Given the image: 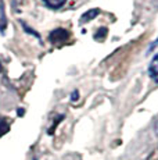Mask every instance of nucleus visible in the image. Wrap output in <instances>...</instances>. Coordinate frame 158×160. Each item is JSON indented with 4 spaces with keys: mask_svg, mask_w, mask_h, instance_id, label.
Wrapping results in <instances>:
<instances>
[{
    "mask_svg": "<svg viewBox=\"0 0 158 160\" xmlns=\"http://www.w3.org/2000/svg\"><path fill=\"white\" fill-rule=\"evenodd\" d=\"M107 31H108L107 28H104V27H103V28H100V29L95 33V36H93V38H95L96 41H103V39L107 36Z\"/></svg>",
    "mask_w": 158,
    "mask_h": 160,
    "instance_id": "nucleus-7",
    "label": "nucleus"
},
{
    "mask_svg": "<svg viewBox=\"0 0 158 160\" xmlns=\"http://www.w3.org/2000/svg\"><path fill=\"white\" fill-rule=\"evenodd\" d=\"M6 27H7V18L4 15V3L3 0H0V31L4 32Z\"/></svg>",
    "mask_w": 158,
    "mask_h": 160,
    "instance_id": "nucleus-4",
    "label": "nucleus"
},
{
    "mask_svg": "<svg viewBox=\"0 0 158 160\" xmlns=\"http://www.w3.org/2000/svg\"><path fill=\"white\" fill-rule=\"evenodd\" d=\"M99 14H100V8H90V10L85 11V13L81 15V24L90 22V21L95 20Z\"/></svg>",
    "mask_w": 158,
    "mask_h": 160,
    "instance_id": "nucleus-2",
    "label": "nucleus"
},
{
    "mask_svg": "<svg viewBox=\"0 0 158 160\" xmlns=\"http://www.w3.org/2000/svg\"><path fill=\"white\" fill-rule=\"evenodd\" d=\"M0 71H2V66H0Z\"/></svg>",
    "mask_w": 158,
    "mask_h": 160,
    "instance_id": "nucleus-11",
    "label": "nucleus"
},
{
    "mask_svg": "<svg viewBox=\"0 0 158 160\" xmlns=\"http://www.w3.org/2000/svg\"><path fill=\"white\" fill-rule=\"evenodd\" d=\"M44 3H46V6H49L50 8H53V10H58L60 7L65 3V0H58V2H50V0H43Z\"/></svg>",
    "mask_w": 158,
    "mask_h": 160,
    "instance_id": "nucleus-5",
    "label": "nucleus"
},
{
    "mask_svg": "<svg viewBox=\"0 0 158 160\" xmlns=\"http://www.w3.org/2000/svg\"><path fill=\"white\" fill-rule=\"evenodd\" d=\"M157 46H158V38H157V39H156V41H154V42H153V43H151V45H150V48H148V49H147V53H150V52H153V50H154V49H156V48H157Z\"/></svg>",
    "mask_w": 158,
    "mask_h": 160,
    "instance_id": "nucleus-8",
    "label": "nucleus"
},
{
    "mask_svg": "<svg viewBox=\"0 0 158 160\" xmlns=\"http://www.w3.org/2000/svg\"><path fill=\"white\" fill-rule=\"evenodd\" d=\"M21 25H22V28L25 29V32H26V33H31V35H33V36H35V38H38V39H39V42H42L40 35H39L38 32H35V31H33V29L31 28V27H28L25 22H24V21H21Z\"/></svg>",
    "mask_w": 158,
    "mask_h": 160,
    "instance_id": "nucleus-6",
    "label": "nucleus"
},
{
    "mask_svg": "<svg viewBox=\"0 0 158 160\" xmlns=\"http://www.w3.org/2000/svg\"><path fill=\"white\" fill-rule=\"evenodd\" d=\"M68 38H69L68 31L64 28H57L51 31L50 35H49V41L53 42V43H61V42H65Z\"/></svg>",
    "mask_w": 158,
    "mask_h": 160,
    "instance_id": "nucleus-1",
    "label": "nucleus"
},
{
    "mask_svg": "<svg viewBox=\"0 0 158 160\" xmlns=\"http://www.w3.org/2000/svg\"><path fill=\"white\" fill-rule=\"evenodd\" d=\"M78 96H79L78 91H74V93L71 95V99H72V100H78Z\"/></svg>",
    "mask_w": 158,
    "mask_h": 160,
    "instance_id": "nucleus-9",
    "label": "nucleus"
},
{
    "mask_svg": "<svg viewBox=\"0 0 158 160\" xmlns=\"http://www.w3.org/2000/svg\"><path fill=\"white\" fill-rule=\"evenodd\" d=\"M148 74L154 81H158V54L154 56V58L151 60V64L148 67Z\"/></svg>",
    "mask_w": 158,
    "mask_h": 160,
    "instance_id": "nucleus-3",
    "label": "nucleus"
},
{
    "mask_svg": "<svg viewBox=\"0 0 158 160\" xmlns=\"http://www.w3.org/2000/svg\"><path fill=\"white\" fill-rule=\"evenodd\" d=\"M151 2H153V3H154V4H156V6H157V7H158V0H151Z\"/></svg>",
    "mask_w": 158,
    "mask_h": 160,
    "instance_id": "nucleus-10",
    "label": "nucleus"
}]
</instances>
